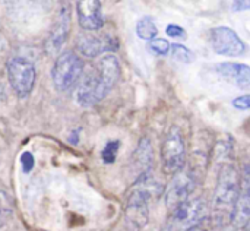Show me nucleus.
Segmentation results:
<instances>
[{
  "instance_id": "1",
  "label": "nucleus",
  "mask_w": 250,
  "mask_h": 231,
  "mask_svg": "<svg viewBox=\"0 0 250 231\" xmlns=\"http://www.w3.org/2000/svg\"><path fill=\"white\" fill-rule=\"evenodd\" d=\"M166 192L164 185L152 171L139 176L126 198L125 221L130 230H142L149 223V202Z\"/></svg>"
},
{
  "instance_id": "2",
  "label": "nucleus",
  "mask_w": 250,
  "mask_h": 231,
  "mask_svg": "<svg viewBox=\"0 0 250 231\" xmlns=\"http://www.w3.org/2000/svg\"><path fill=\"white\" fill-rule=\"evenodd\" d=\"M240 190V171L233 163L221 164L214 189V223L224 226L231 221Z\"/></svg>"
},
{
  "instance_id": "3",
  "label": "nucleus",
  "mask_w": 250,
  "mask_h": 231,
  "mask_svg": "<svg viewBox=\"0 0 250 231\" xmlns=\"http://www.w3.org/2000/svg\"><path fill=\"white\" fill-rule=\"evenodd\" d=\"M199 167L195 164H185V167L173 176L164 192L166 207L170 212L176 211L192 198V193L199 183Z\"/></svg>"
},
{
  "instance_id": "4",
  "label": "nucleus",
  "mask_w": 250,
  "mask_h": 231,
  "mask_svg": "<svg viewBox=\"0 0 250 231\" xmlns=\"http://www.w3.org/2000/svg\"><path fill=\"white\" fill-rule=\"evenodd\" d=\"M83 62L82 59L73 51L62 53L51 69V79L54 88L57 91H67L79 82L81 76L83 75Z\"/></svg>"
},
{
  "instance_id": "5",
  "label": "nucleus",
  "mask_w": 250,
  "mask_h": 231,
  "mask_svg": "<svg viewBox=\"0 0 250 231\" xmlns=\"http://www.w3.org/2000/svg\"><path fill=\"white\" fill-rule=\"evenodd\" d=\"M207 217V204L202 198H190L171 212L166 231H190L198 229Z\"/></svg>"
},
{
  "instance_id": "6",
  "label": "nucleus",
  "mask_w": 250,
  "mask_h": 231,
  "mask_svg": "<svg viewBox=\"0 0 250 231\" xmlns=\"http://www.w3.org/2000/svg\"><path fill=\"white\" fill-rule=\"evenodd\" d=\"M161 164L166 174L174 176L186 164V145L179 127H171L161 145Z\"/></svg>"
},
{
  "instance_id": "7",
  "label": "nucleus",
  "mask_w": 250,
  "mask_h": 231,
  "mask_svg": "<svg viewBox=\"0 0 250 231\" xmlns=\"http://www.w3.org/2000/svg\"><path fill=\"white\" fill-rule=\"evenodd\" d=\"M7 78L18 97L26 98L35 85V66L23 57H12L7 64Z\"/></svg>"
},
{
  "instance_id": "8",
  "label": "nucleus",
  "mask_w": 250,
  "mask_h": 231,
  "mask_svg": "<svg viewBox=\"0 0 250 231\" xmlns=\"http://www.w3.org/2000/svg\"><path fill=\"white\" fill-rule=\"evenodd\" d=\"M250 223V157L240 168V190L237 204L230 221V226L239 230H245Z\"/></svg>"
},
{
  "instance_id": "9",
  "label": "nucleus",
  "mask_w": 250,
  "mask_h": 231,
  "mask_svg": "<svg viewBox=\"0 0 250 231\" xmlns=\"http://www.w3.org/2000/svg\"><path fill=\"white\" fill-rule=\"evenodd\" d=\"M209 40H211L212 50L221 56L237 57L242 56L246 50L243 40L239 37V34L234 29L229 26H217L211 29Z\"/></svg>"
},
{
  "instance_id": "10",
  "label": "nucleus",
  "mask_w": 250,
  "mask_h": 231,
  "mask_svg": "<svg viewBox=\"0 0 250 231\" xmlns=\"http://www.w3.org/2000/svg\"><path fill=\"white\" fill-rule=\"evenodd\" d=\"M119 42L110 35H98L95 32H82L76 38V50L89 59L100 56L104 51L117 50Z\"/></svg>"
},
{
  "instance_id": "11",
  "label": "nucleus",
  "mask_w": 250,
  "mask_h": 231,
  "mask_svg": "<svg viewBox=\"0 0 250 231\" xmlns=\"http://www.w3.org/2000/svg\"><path fill=\"white\" fill-rule=\"evenodd\" d=\"M103 94H101V88H100V82H98V76L94 69L89 70H83V75L81 76L79 82L75 86V100L81 107L89 108L94 107L95 104H98L103 100Z\"/></svg>"
},
{
  "instance_id": "12",
  "label": "nucleus",
  "mask_w": 250,
  "mask_h": 231,
  "mask_svg": "<svg viewBox=\"0 0 250 231\" xmlns=\"http://www.w3.org/2000/svg\"><path fill=\"white\" fill-rule=\"evenodd\" d=\"M95 72H97V76H98L101 94L105 98L110 94V91L114 88V85L117 84V81L120 78V63H119V59L114 54L103 56L98 60L97 66H95Z\"/></svg>"
},
{
  "instance_id": "13",
  "label": "nucleus",
  "mask_w": 250,
  "mask_h": 231,
  "mask_svg": "<svg viewBox=\"0 0 250 231\" xmlns=\"http://www.w3.org/2000/svg\"><path fill=\"white\" fill-rule=\"evenodd\" d=\"M69 32H70V6L62 4L59 15H57V21L54 22V25L50 31V35L45 41L47 51L50 54L57 53L66 42Z\"/></svg>"
},
{
  "instance_id": "14",
  "label": "nucleus",
  "mask_w": 250,
  "mask_h": 231,
  "mask_svg": "<svg viewBox=\"0 0 250 231\" xmlns=\"http://www.w3.org/2000/svg\"><path fill=\"white\" fill-rule=\"evenodd\" d=\"M78 21L85 32H95L104 25V15L101 10V3L98 0L78 1L76 3Z\"/></svg>"
},
{
  "instance_id": "15",
  "label": "nucleus",
  "mask_w": 250,
  "mask_h": 231,
  "mask_svg": "<svg viewBox=\"0 0 250 231\" xmlns=\"http://www.w3.org/2000/svg\"><path fill=\"white\" fill-rule=\"evenodd\" d=\"M217 73L239 88H250V66L243 63L224 62L215 66Z\"/></svg>"
},
{
  "instance_id": "16",
  "label": "nucleus",
  "mask_w": 250,
  "mask_h": 231,
  "mask_svg": "<svg viewBox=\"0 0 250 231\" xmlns=\"http://www.w3.org/2000/svg\"><path fill=\"white\" fill-rule=\"evenodd\" d=\"M152 161H154V151H152L151 141L149 138H142L132 157V163L136 171V179L145 173L152 171Z\"/></svg>"
},
{
  "instance_id": "17",
  "label": "nucleus",
  "mask_w": 250,
  "mask_h": 231,
  "mask_svg": "<svg viewBox=\"0 0 250 231\" xmlns=\"http://www.w3.org/2000/svg\"><path fill=\"white\" fill-rule=\"evenodd\" d=\"M136 34L141 40H145V41H152L154 38H157L158 28H157L154 19L151 16L141 18L136 23Z\"/></svg>"
},
{
  "instance_id": "18",
  "label": "nucleus",
  "mask_w": 250,
  "mask_h": 231,
  "mask_svg": "<svg viewBox=\"0 0 250 231\" xmlns=\"http://www.w3.org/2000/svg\"><path fill=\"white\" fill-rule=\"evenodd\" d=\"M171 56L183 63H192L195 60V54L185 45L182 44H171V50H170Z\"/></svg>"
},
{
  "instance_id": "19",
  "label": "nucleus",
  "mask_w": 250,
  "mask_h": 231,
  "mask_svg": "<svg viewBox=\"0 0 250 231\" xmlns=\"http://www.w3.org/2000/svg\"><path fill=\"white\" fill-rule=\"evenodd\" d=\"M120 149V142L119 141H110L105 144V147L101 151V158L105 164H113L117 158V152Z\"/></svg>"
},
{
  "instance_id": "20",
  "label": "nucleus",
  "mask_w": 250,
  "mask_h": 231,
  "mask_svg": "<svg viewBox=\"0 0 250 231\" xmlns=\"http://www.w3.org/2000/svg\"><path fill=\"white\" fill-rule=\"evenodd\" d=\"M148 48L157 56H166L171 50V44L166 38H154L148 42Z\"/></svg>"
},
{
  "instance_id": "21",
  "label": "nucleus",
  "mask_w": 250,
  "mask_h": 231,
  "mask_svg": "<svg viewBox=\"0 0 250 231\" xmlns=\"http://www.w3.org/2000/svg\"><path fill=\"white\" fill-rule=\"evenodd\" d=\"M166 34H167L168 37H171V38H182V40H185V38H186V31H185L182 26L176 25V23H170V25H167V28H166Z\"/></svg>"
},
{
  "instance_id": "22",
  "label": "nucleus",
  "mask_w": 250,
  "mask_h": 231,
  "mask_svg": "<svg viewBox=\"0 0 250 231\" xmlns=\"http://www.w3.org/2000/svg\"><path fill=\"white\" fill-rule=\"evenodd\" d=\"M21 164H22V168L25 173H29L34 166H35V160H34V155L31 152H23L21 155Z\"/></svg>"
},
{
  "instance_id": "23",
  "label": "nucleus",
  "mask_w": 250,
  "mask_h": 231,
  "mask_svg": "<svg viewBox=\"0 0 250 231\" xmlns=\"http://www.w3.org/2000/svg\"><path fill=\"white\" fill-rule=\"evenodd\" d=\"M233 105H234V108L242 110V111L250 110V94L240 95V97L234 98V100H233Z\"/></svg>"
},
{
  "instance_id": "24",
  "label": "nucleus",
  "mask_w": 250,
  "mask_h": 231,
  "mask_svg": "<svg viewBox=\"0 0 250 231\" xmlns=\"http://www.w3.org/2000/svg\"><path fill=\"white\" fill-rule=\"evenodd\" d=\"M0 212L1 214H9L10 212V199L1 190H0Z\"/></svg>"
},
{
  "instance_id": "25",
  "label": "nucleus",
  "mask_w": 250,
  "mask_h": 231,
  "mask_svg": "<svg viewBox=\"0 0 250 231\" xmlns=\"http://www.w3.org/2000/svg\"><path fill=\"white\" fill-rule=\"evenodd\" d=\"M231 9H233L234 12H237V10H248V9H250V0H239V1H233Z\"/></svg>"
},
{
  "instance_id": "26",
  "label": "nucleus",
  "mask_w": 250,
  "mask_h": 231,
  "mask_svg": "<svg viewBox=\"0 0 250 231\" xmlns=\"http://www.w3.org/2000/svg\"><path fill=\"white\" fill-rule=\"evenodd\" d=\"M69 141H70L72 144H78V130H73V133H72V136L69 138Z\"/></svg>"
},
{
  "instance_id": "27",
  "label": "nucleus",
  "mask_w": 250,
  "mask_h": 231,
  "mask_svg": "<svg viewBox=\"0 0 250 231\" xmlns=\"http://www.w3.org/2000/svg\"><path fill=\"white\" fill-rule=\"evenodd\" d=\"M223 231H242V230H239V229H234L233 226H229V227H226V229H224Z\"/></svg>"
},
{
  "instance_id": "28",
  "label": "nucleus",
  "mask_w": 250,
  "mask_h": 231,
  "mask_svg": "<svg viewBox=\"0 0 250 231\" xmlns=\"http://www.w3.org/2000/svg\"><path fill=\"white\" fill-rule=\"evenodd\" d=\"M243 231H250V223L248 224V226H246V227H245V230Z\"/></svg>"
},
{
  "instance_id": "29",
  "label": "nucleus",
  "mask_w": 250,
  "mask_h": 231,
  "mask_svg": "<svg viewBox=\"0 0 250 231\" xmlns=\"http://www.w3.org/2000/svg\"><path fill=\"white\" fill-rule=\"evenodd\" d=\"M0 224H1V221H0Z\"/></svg>"
}]
</instances>
